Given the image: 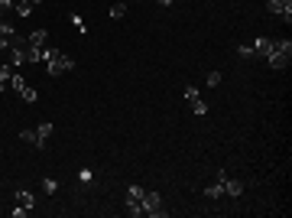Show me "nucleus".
<instances>
[{
  "mask_svg": "<svg viewBox=\"0 0 292 218\" xmlns=\"http://www.w3.org/2000/svg\"><path fill=\"white\" fill-rule=\"evenodd\" d=\"M46 68H49V75H52V78H59V75H65V72H72L75 62H72L65 52H59V49L49 46V52H46Z\"/></svg>",
  "mask_w": 292,
  "mask_h": 218,
  "instance_id": "f257e3e1",
  "label": "nucleus"
},
{
  "mask_svg": "<svg viewBox=\"0 0 292 218\" xmlns=\"http://www.w3.org/2000/svg\"><path fill=\"white\" fill-rule=\"evenodd\" d=\"M266 62H270L276 72L289 68V62H292V43H289V39H276V52L266 55Z\"/></svg>",
  "mask_w": 292,
  "mask_h": 218,
  "instance_id": "f03ea898",
  "label": "nucleus"
},
{
  "mask_svg": "<svg viewBox=\"0 0 292 218\" xmlns=\"http://www.w3.org/2000/svg\"><path fill=\"white\" fill-rule=\"evenodd\" d=\"M143 215H153V218H166L169 212L162 208V196L159 192H143Z\"/></svg>",
  "mask_w": 292,
  "mask_h": 218,
  "instance_id": "7ed1b4c3",
  "label": "nucleus"
},
{
  "mask_svg": "<svg viewBox=\"0 0 292 218\" xmlns=\"http://www.w3.org/2000/svg\"><path fill=\"white\" fill-rule=\"evenodd\" d=\"M266 10L273 17H282L286 23H292V0H266Z\"/></svg>",
  "mask_w": 292,
  "mask_h": 218,
  "instance_id": "20e7f679",
  "label": "nucleus"
},
{
  "mask_svg": "<svg viewBox=\"0 0 292 218\" xmlns=\"http://www.w3.org/2000/svg\"><path fill=\"white\" fill-rule=\"evenodd\" d=\"M253 52H257V55H263V59H266V55H270V52H276V39H266V36H260L257 43H253Z\"/></svg>",
  "mask_w": 292,
  "mask_h": 218,
  "instance_id": "39448f33",
  "label": "nucleus"
},
{
  "mask_svg": "<svg viewBox=\"0 0 292 218\" xmlns=\"http://www.w3.org/2000/svg\"><path fill=\"white\" fill-rule=\"evenodd\" d=\"M49 137H52V124H39V127H36V147L43 150Z\"/></svg>",
  "mask_w": 292,
  "mask_h": 218,
  "instance_id": "423d86ee",
  "label": "nucleus"
},
{
  "mask_svg": "<svg viewBox=\"0 0 292 218\" xmlns=\"http://www.w3.org/2000/svg\"><path fill=\"white\" fill-rule=\"evenodd\" d=\"M240 192H244V183H237V179H231V176H227V179H224V196L237 199Z\"/></svg>",
  "mask_w": 292,
  "mask_h": 218,
  "instance_id": "0eeeda50",
  "label": "nucleus"
},
{
  "mask_svg": "<svg viewBox=\"0 0 292 218\" xmlns=\"http://www.w3.org/2000/svg\"><path fill=\"white\" fill-rule=\"evenodd\" d=\"M26 43H30L32 49H46L49 36H46V30H36V33H30V39H26Z\"/></svg>",
  "mask_w": 292,
  "mask_h": 218,
  "instance_id": "6e6552de",
  "label": "nucleus"
},
{
  "mask_svg": "<svg viewBox=\"0 0 292 218\" xmlns=\"http://www.w3.org/2000/svg\"><path fill=\"white\" fill-rule=\"evenodd\" d=\"M143 192H146L143 185H130V189H127V202H140V205H143Z\"/></svg>",
  "mask_w": 292,
  "mask_h": 218,
  "instance_id": "1a4fd4ad",
  "label": "nucleus"
},
{
  "mask_svg": "<svg viewBox=\"0 0 292 218\" xmlns=\"http://www.w3.org/2000/svg\"><path fill=\"white\" fill-rule=\"evenodd\" d=\"M16 205H23V208H26V212H30V208H32V192H26V189H20V192H16Z\"/></svg>",
  "mask_w": 292,
  "mask_h": 218,
  "instance_id": "9d476101",
  "label": "nucleus"
},
{
  "mask_svg": "<svg viewBox=\"0 0 292 218\" xmlns=\"http://www.w3.org/2000/svg\"><path fill=\"white\" fill-rule=\"evenodd\" d=\"M13 10L20 13V17H32V10H36V7H32V3H26V0H16V3H13Z\"/></svg>",
  "mask_w": 292,
  "mask_h": 218,
  "instance_id": "9b49d317",
  "label": "nucleus"
},
{
  "mask_svg": "<svg viewBox=\"0 0 292 218\" xmlns=\"http://www.w3.org/2000/svg\"><path fill=\"white\" fill-rule=\"evenodd\" d=\"M16 75V66H0V82H3V85L10 88V78Z\"/></svg>",
  "mask_w": 292,
  "mask_h": 218,
  "instance_id": "f8f14e48",
  "label": "nucleus"
},
{
  "mask_svg": "<svg viewBox=\"0 0 292 218\" xmlns=\"http://www.w3.org/2000/svg\"><path fill=\"white\" fill-rule=\"evenodd\" d=\"M205 192H208V199H221V196H224V183H211Z\"/></svg>",
  "mask_w": 292,
  "mask_h": 218,
  "instance_id": "ddd939ff",
  "label": "nucleus"
},
{
  "mask_svg": "<svg viewBox=\"0 0 292 218\" xmlns=\"http://www.w3.org/2000/svg\"><path fill=\"white\" fill-rule=\"evenodd\" d=\"M43 192H46V196H52V192H59V183H55L52 176H49V179H43Z\"/></svg>",
  "mask_w": 292,
  "mask_h": 218,
  "instance_id": "4468645a",
  "label": "nucleus"
},
{
  "mask_svg": "<svg viewBox=\"0 0 292 218\" xmlns=\"http://www.w3.org/2000/svg\"><path fill=\"white\" fill-rule=\"evenodd\" d=\"M20 98H23V101H36V98H39V95H36V88L23 85V88H20Z\"/></svg>",
  "mask_w": 292,
  "mask_h": 218,
  "instance_id": "2eb2a0df",
  "label": "nucleus"
},
{
  "mask_svg": "<svg viewBox=\"0 0 292 218\" xmlns=\"http://www.w3.org/2000/svg\"><path fill=\"white\" fill-rule=\"evenodd\" d=\"M10 49H13V52H20V49H26V39L13 33V36H10Z\"/></svg>",
  "mask_w": 292,
  "mask_h": 218,
  "instance_id": "dca6fc26",
  "label": "nucleus"
},
{
  "mask_svg": "<svg viewBox=\"0 0 292 218\" xmlns=\"http://www.w3.org/2000/svg\"><path fill=\"white\" fill-rule=\"evenodd\" d=\"M123 13H127V3H114V7H110V20H120Z\"/></svg>",
  "mask_w": 292,
  "mask_h": 218,
  "instance_id": "f3484780",
  "label": "nucleus"
},
{
  "mask_svg": "<svg viewBox=\"0 0 292 218\" xmlns=\"http://www.w3.org/2000/svg\"><path fill=\"white\" fill-rule=\"evenodd\" d=\"M127 215L140 218V215H143V205H140V202H127Z\"/></svg>",
  "mask_w": 292,
  "mask_h": 218,
  "instance_id": "a211bd4d",
  "label": "nucleus"
},
{
  "mask_svg": "<svg viewBox=\"0 0 292 218\" xmlns=\"http://www.w3.org/2000/svg\"><path fill=\"white\" fill-rule=\"evenodd\" d=\"M185 101H188V104H195V101H201V98H198V88H192V85L185 88Z\"/></svg>",
  "mask_w": 292,
  "mask_h": 218,
  "instance_id": "6ab92c4d",
  "label": "nucleus"
},
{
  "mask_svg": "<svg viewBox=\"0 0 292 218\" xmlns=\"http://www.w3.org/2000/svg\"><path fill=\"white\" fill-rule=\"evenodd\" d=\"M237 55H240V59H257L253 46H240V49H237Z\"/></svg>",
  "mask_w": 292,
  "mask_h": 218,
  "instance_id": "aec40b11",
  "label": "nucleus"
},
{
  "mask_svg": "<svg viewBox=\"0 0 292 218\" xmlns=\"http://www.w3.org/2000/svg\"><path fill=\"white\" fill-rule=\"evenodd\" d=\"M20 140H26V143L36 147V131H20Z\"/></svg>",
  "mask_w": 292,
  "mask_h": 218,
  "instance_id": "412c9836",
  "label": "nucleus"
},
{
  "mask_svg": "<svg viewBox=\"0 0 292 218\" xmlns=\"http://www.w3.org/2000/svg\"><path fill=\"white\" fill-rule=\"evenodd\" d=\"M208 85H211V88L221 85V72H208Z\"/></svg>",
  "mask_w": 292,
  "mask_h": 218,
  "instance_id": "4be33fe9",
  "label": "nucleus"
},
{
  "mask_svg": "<svg viewBox=\"0 0 292 218\" xmlns=\"http://www.w3.org/2000/svg\"><path fill=\"white\" fill-rule=\"evenodd\" d=\"M13 3H16V0H0V17H3L7 10H13Z\"/></svg>",
  "mask_w": 292,
  "mask_h": 218,
  "instance_id": "5701e85b",
  "label": "nucleus"
},
{
  "mask_svg": "<svg viewBox=\"0 0 292 218\" xmlns=\"http://www.w3.org/2000/svg\"><path fill=\"white\" fill-rule=\"evenodd\" d=\"M72 23H75V26H78V33H85V20H81L78 13H72Z\"/></svg>",
  "mask_w": 292,
  "mask_h": 218,
  "instance_id": "b1692460",
  "label": "nucleus"
},
{
  "mask_svg": "<svg viewBox=\"0 0 292 218\" xmlns=\"http://www.w3.org/2000/svg\"><path fill=\"white\" fill-rule=\"evenodd\" d=\"M0 36H13V26H10V23H0Z\"/></svg>",
  "mask_w": 292,
  "mask_h": 218,
  "instance_id": "393cba45",
  "label": "nucleus"
},
{
  "mask_svg": "<svg viewBox=\"0 0 292 218\" xmlns=\"http://www.w3.org/2000/svg\"><path fill=\"white\" fill-rule=\"evenodd\" d=\"M26 3H32V7H39V3H43V0H26Z\"/></svg>",
  "mask_w": 292,
  "mask_h": 218,
  "instance_id": "a878e982",
  "label": "nucleus"
},
{
  "mask_svg": "<svg viewBox=\"0 0 292 218\" xmlns=\"http://www.w3.org/2000/svg\"><path fill=\"white\" fill-rule=\"evenodd\" d=\"M159 3H162V7H169V3H175V0H159Z\"/></svg>",
  "mask_w": 292,
  "mask_h": 218,
  "instance_id": "bb28decb",
  "label": "nucleus"
},
{
  "mask_svg": "<svg viewBox=\"0 0 292 218\" xmlns=\"http://www.w3.org/2000/svg\"><path fill=\"white\" fill-rule=\"evenodd\" d=\"M0 23H3V17H0Z\"/></svg>",
  "mask_w": 292,
  "mask_h": 218,
  "instance_id": "cd10ccee",
  "label": "nucleus"
}]
</instances>
